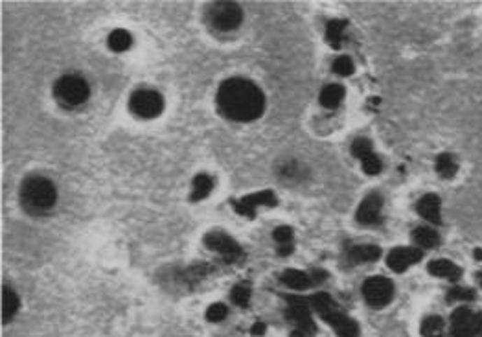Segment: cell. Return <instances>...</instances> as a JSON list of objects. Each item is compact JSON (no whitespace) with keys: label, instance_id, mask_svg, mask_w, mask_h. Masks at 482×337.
<instances>
[{"label":"cell","instance_id":"cell-35","mask_svg":"<svg viewBox=\"0 0 482 337\" xmlns=\"http://www.w3.org/2000/svg\"><path fill=\"white\" fill-rule=\"evenodd\" d=\"M291 252H293V245H289L288 243V245L280 247V254H282V257H288V254H291Z\"/></svg>","mask_w":482,"mask_h":337},{"label":"cell","instance_id":"cell-27","mask_svg":"<svg viewBox=\"0 0 482 337\" xmlns=\"http://www.w3.org/2000/svg\"><path fill=\"white\" fill-rule=\"evenodd\" d=\"M352 153L357 157V159H361V161H363L364 157L372 155L374 153L372 142L368 141V138H355V141H353V144H352Z\"/></svg>","mask_w":482,"mask_h":337},{"label":"cell","instance_id":"cell-34","mask_svg":"<svg viewBox=\"0 0 482 337\" xmlns=\"http://www.w3.org/2000/svg\"><path fill=\"white\" fill-rule=\"evenodd\" d=\"M250 334H253V336H264V334H265V324H264V322H262V321L256 322V324H254V327L250 328Z\"/></svg>","mask_w":482,"mask_h":337},{"label":"cell","instance_id":"cell-33","mask_svg":"<svg viewBox=\"0 0 482 337\" xmlns=\"http://www.w3.org/2000/svg\"><path fill=\"white\" fill-rule=\"evenodd\" d=\"M475 297L472 289H466V287H455L449 292V301H472Z\"/></svg>","mask_w":482,"mask_h":337},{"label":"cell","instance_id":"cell-14","mask_svg":"<svg viewBox=\"0 0 482 337\" xmlns=\"http://www.w3.org/2000/svg\"><path fill=\"white\" fill-rule=\"evenodd\" d=\"M440 208H442V205H440V197L434 196V194H427V196H423L422 199L416 203L418 214H420L423 220H427V222L431 223L442 222Z\"/></svg>","mask_w":482,"mask_h":337},{"label":"cell","instance_id":"cell-1","mask_svg":"<svg viewBox=\"0 0 482 337\" xmlns=\"http://www.w3.org/2000/svg\"><path fill=\"white\" fill-rule=\"evenodd\" d=\"M218 106L227 118L236 122H250L264 113L265 96L253 81L232 78L219 87Z\"/></svg>","mask_w":482,"mask_h":337},{"label":"cell","instance_id":"cell-13","mask_svg":"<svg viewBox=\"0 0 482 337\" xmlns=\"http://www.w3.org/2000/svg\"><path fill=\"white\" fill-rule=\"evenodd\" d=\"M288 319L295 324V328H300V330H308V332L313 334L315 327L313 321H311V315H309L308 304L302 299H289V308H288Z\"/></svg>","mask_w":482,"mask_h":337},{"label":"cell","instance_id":"cell-26","mask_svg":"<svg viewBox=\"0 0 482 337\" xmlns=\"http://www.w3.org/2000/svg\"><path fill=\"white\" fill-rule=\"evenodd\" d=\"M280 177L282 179H289V181H297V179H302V166L299 162L289 161L285 164L280 166Z\"/></svg>","mask_w":482,"mask_h":337},{"label":"cell","instance_id":"cell-25","mask_svg":"<svg viewBox=\"0 0 482 337\" xmlns=\"http://www.w3.org/2000/svg\"><path fill=\"white\" fill-rule=\"evenodd\" d=\"M444 322L440 317H427L422 324L423 337H442Z\"/></svg>","mask_w":482,"mask_h":337},{"label":"cell","instance_id":"cell-11","mask_svg":"<svg viewBox=\"0 0 482 337\" xmlns=\"http://www.w3.org/2000/svg\"><path fill=\"white\" fill-rule=\"evenodd\" d=\"M422 257H423V252L420 251V249H416V247H396V249H392L390 254H388L387 264L392 271L402 273V271H405L407 267L420 262Z\"/></svg>","mask_w":482,"mask_h":337},{"label":"cell","instance_id":"cell-16","mask_svg":"<svg viewBox=\"0 0 482 337\" xmlns=\"http://www.w3.org/2000/svg\"><path fill=\"white\" fill-rule=\"evenodd\" d=\"M429 273L434 275V277L448 278V280H458L462 271L457 264L449 262V260H432L429 264Z\"/></svg>","mask_w":482,"mask_h":337},{"label":"cell","instance_id":"cell-19","mask_svg":"<svg viewBox=\"0 0 482 337\" xmlns=\"http://www.w3.org/2000/svg\"><path fill=\"white\" fill-rule=\"evenodd\" d=\"M343 85H328L324 87L322 92H320V103H322L326 109H335V107H339V103L343 101Z\"/></svg>","mask_w":482,"mask_h":337},{"label":"cell","instance_id":"cell-15","mask_svg":"<svg viewBox=\"0 0 482 337\" xmlns=\"http://www.w3.org/2000/svg\"><path fill=\"white\" fill-rule=\"evenodd\" d=\"M282 282L291 289H299V292H304L308 289L311 284H315V278L308 273L299 271V269H288V271L282 275Z\"/></svg>","mask_w":482,"mask_h":337},{"label":"cell","instance_id":"cell-31","mask_svg":"<svg viewBox=\"0 0 482 337\" xmlns=\"http://www.w3.org/2000/svg\"><path fill=\"white\" fill-rule=\"evenodd\" d=\"M273 238L280 245H288V243H291V240H293V229L288 225L278 227V229H274Z\"/></svg>","mask_w":482,"mask_h":337},{"label":"cell","instance_id":"cell-32","mask_svg":"<svg viewBox=\"0 0 482 337\" xmlns=\"http://www.w3.org/2000/svg\"><path fill=\"white\" fill-rule=\"evenodd\" d=\"M227 317V306L225 304H212L206 312V319L212 322H221Z\"/></svg>","mask_w":482,"mask_h":337},{"label":"cell","instance_id":"cell-21","mask_svg":"<svg viewBox=\"0 0 482 337\" xmlns=\"http://www.w3.org/2000/svg\"><path fill=\"white\" fill-rule=\"evenodd\" d=\"M346 20H329L328 26H326V39H328V43L332 46H335V48H339L341 46V43H343V37H344V31H346Z\"/></svg>","mask_w":482,"mask_h":337},{"label":"cell","instance_id":"cell-3","mask_svg":"<svg viewBox=\"0 0 482 337\" xmlns=\"http://www.w3.org/2000/svg\"><path fill=\"white\" fill-rule=\"evenodd\" d=\"M309 302L317 310L318 315L337 332L339 337H359V327L355 324V321H352L341 312V308L333 302L328 293H317Z\"/></svg>","mask_w":482,"mask_h":337},{"label":"cell","instance_id":"cell-12","mask_svg":"<svg viewBox=\"0 0 482 337\" xmlns=\"http://www.w3.org/2000/svg\"><path fill=\"white\" fill-rule=\"evenodd\" d=\"M383 199L378 194H370L357 208V222L361 225H378L381 222Z\"/></svg>","mask_w":482,"mask_h":337},{"label":"cell","instance_id":"cell-23","mask_svg":"<svg viewBox=\"0 0 482 337\" xmlns=\"http://www.w3.org/2000/svg\"><path fill=\"white\" fill-rule=\"evenodd\" d=\"M107 43H109V48L113 52H124L131 46V43H133V37H131L129 31L115 30V31H111L109 41H107Z\"/></svg>","mask_w":482,"mask_h":337},{"label":"cell","instance_id":"cell-37","mask_svg":"<svg viewBox=\"0 0 482 337\" xmlns=\"http://www.w3.org/2000/svg\"><path fill=\"white\" fill-rule=\"evenodd\" d=\"M481 286H482V275H481Z\"/></svg>","mask_w":482,"mask_h":337},{"label":"cell","instance_id":"cell-22","mask_svg":"<svg viewBox=\"0 0 482 337\" xmlns=\"http://www.w3.org/2000/svg\"><path fill=\"white\" fill-rule=\"evenodd\" d=\"M414 242L418 243V247H423V249H431L438 243V234L429 227H418L413 232Z\"/></svg>","mask_w":482,"mask_h":337},{"label":"cell","instance_id":"cell-10","mask_svg":"<svg viewBox=\"0 0 482 337\" xmlns=\"http://www.w3.org/2000/svg\"><path fill=\"white\" fill-rule=\"evenodd\" d=\"M204 243H206L208 249L219 252V254H221L225 260H229V262H236V260L241 257V247H239V243L236 242V240H232L230 236H227L225 232H210V234H206V238H204Z\"/></svg>","mask_w":482,"mask_h":337},{"label":"cell","instance_id":"cell-30","mask_svg":"<svg viewBox=\"0 0 482 337\" xmlns=\"http://www.w3.org/2000/svg\"><path fill=\"white\" fill-rule=\"evenodd\" d=\"M361 162H363V170L367 171L368 175H376V173H379V171H381V168H383L381 159H379V157L376 155V153L364 157V159Z\"/></svg>","mask_w":482,"mask_h":337},{"label":"cell","instance_id":"cell-36","mask_svg":"<svg viewBox=\"0 0 482 337\" xmlns=\"http://www.w3.org/2000/svg\"><path fill=\"white\" fill-rule=\"evenodd\" d=\"M475 258H477V260H482V251H481V249H477V251H475Z\"/></svg>","mask_w":482,"mask_h":337},{"label":"cell","instance_id":"cell-7","mask_svg":"<svg viewBox=\"0 0 482 337\" xmlns=\"http://www.w3.org/2000/svg\"><path fill=\"white\" fill-rule=\"evenodd\" d=\"M363 297L374 308L387 306L394 297L392 282L385 277H370L363 284Z\"/></svg>","mask_w":482,"mask_h":337},{"label":"cell","instance_id":"cell-8","mask_svg":"<svg viewBox=\"0 0 482 337\" xmlns=\"http://www.w3.org/2000/svg\"><path fill=\"white\" fill-rule=\"evenodd\" d=\"M453 337H475L482 330V315L469 308H458L451 315Z\"/></svg>","mask_w":482,"mask_h":337},{"label":"cell","instance_id":"cell-18","mask_svg":"<svg viewBox=\"0 0 482 337\" xmlns=\"http://www.w3.org/2000/svg\"><path fill=\"white\" fill-rule=\"evenodd\" d=\"M19 306L20 302L17 293L10 287H2V321H4V324H8L11 319L15 317V313L19 312Z\"/></svg>","mask_w":482,"mask_h":337},{"label":"cell","instance_id":"cell-24","mask_svg":"<svg viewBox=\"0 0 482 337\" xmlns=\"http://www.w3.org/2000/svg\"><path fill=\"white\" fill-rule=\"evenodd\" d=\"M437 171L442 177L449 179V177H453L457 173V162H455V159H453L451 155L442 153V155L437 157Z\"/></svg>","mask_w":482,"mask_h":337},{"label":"cell","instance_id":"cell-17","mask_svg":"<svg viewBox=\"0 0 482 337\" xmlns=\"http://www.w3.org/2000/svg\"><path fill=\"white\" fill-rule=\"evenodd\" d=\"M381 257V249L378 245H370V243H364V245H353L350 247L348 258L352 262H374V260H379Z\"/></svg>","mask_w":482,"mask_h":337},{"label":"cell","instance_id":"cell-29","mask_svg":"<svg viewBox=\"0 0 482 337\" xmlns=\"http://www.w3.org/2000/svg\"><path fill=\"white\" fill-rule=\"evenodd\" d=\"M333 72H337L339 76H350L353 74V63L350 57L343 56V57H337V59L333 61Z\"/></svg>","mask_w":482,"mask_h":337},{"label":"cell","instance_id":"cell-5","mask_svg":"<svg viewBox=\"0 0 482 337\" xmlns=\"http://www.w3.org/2000/svg\"><path fill=\"white\" fill-rule=\"evenodd\" d=\"M210 24L221 31L236 30L241 20H243V11L236 2H214L208 10Z\"/></svg>","mask_w":482,"mask_h":337},{"label":"cell","instance_id":"cell-9","mask_svg":"<svg viewBox=\"0 0 482 337\" xmlns=\"http://www.w3.org/2000/svg\"><path fill=\"white\" fill-rule=\"evenodd\" d=\"M276 205V196L273 194V190H264V192H256V194H250V196H245L238 201H232L234 210L241 214V216L249 217H256V210L260 206H274Z\"/></svg>","mask_w":482,"mask_h":337},{"label":"cell","instance_id":"cell-4","mask_svg":"<svg viewBox=\"0 0 482 337\" xmlns=\"http://www.w3.org/2000/svg\"><path fill=\"white\" fill-rule=\"evenodd\" d=\"M54 94L59 100L61 106L78 107L89 100L90 87L81 76L69 74L55 81Z\"/></svg>","mask_w":482,"mask_h":337},{"label":"cell","instance_id":"cell-28","mask_svg":"<svg viewBox=\"0 0 482 337\" xmlns=\"http://www.w3.org/2000/svg\"><path fill=\"white\" fill-rule=\"evenodd\" d=\"M230 299H232L234 304H238V306L245 308V306H247V304H249V301H250L249 287H247V286H236L232 289V292H230Z\"/></svg>","mask_w":482,"mask_h":337},{"label":"cell","instance_id":"cell-20","mask_svg":"<svg viewBox=\"0 0 482 337\" xmlns=\"http://www.w3.org/2000/svg\"><path fill=\"white\" fill-rule=\"evenodd\" d=\"M214 188V181L212 177L206 173H199L194 179V190H192V201H201L204 197L210 196V192Z\"/></svg>","mask_w":482,"mask_h":337},{"label":"cell","instance_id":"cell-6","mask_svg":"<svg viewBox=\"0 0 482 337\" xmlns=\"http://www.w3.org/2000/svg\"><path fill=\"white\" fill-rule=\"evenodd\" d=\"M131 111L140 118H155L159 116L164 109V98L157 91H150V89H140V91L133 92L129 100Z\"/></svg>","mask_w":482,"mask_h":337},{"label":"cell","instance_id":"cell-2","mask_svg":"<svg viewBox=\"0 0 482 337\" xmlns=\"http://www.w3.org/2000/svg\"><path fill=\"white\" fill-rule=\"evenodd\" d=\"M57 201V190L55 185L46 177L34 175L28 177L20 187V203L28 214L41 216L52 210Z\"/></svg>","mask_w":482,"mask_h":337}]
</instances>
